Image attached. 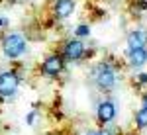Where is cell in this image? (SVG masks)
Segmentation results:
<instances>
[{
  "instance_id": "obj_1",
  "label": "cell",
  "mask_w": 147,
  "mask_h": 135,
  "mask_svg": "<svg viewBox=\"0 0 147 135\" xmlns=\"http://www.w3.org/2000/svg\"><path fill=\"white\" fill-rule=\"evenodd\" d=\"M0 51L8 61H16L28 51V39L20 32H6L0 37Z\"/></svg>"
},
{
  "instance_id": "obj_2",
  "label": "cell",
  "mask_w": 147,
  "mask_h": 135,
  "mask_svg": "<svg viewBox=\"0 0 147 135\" xmlns=\"http://www.w3.org/2000/svg\"><path fill=\"white\" fill-rule=\"evenodd\" d=\"M92 79L96 82V86L100 90H110L116 84V71L112 69L110 63H98L92 69Z\"/></svg>"
},
{
  "instance_id": "obj_3",
  "label": "cell",
  "mask_w": 147,
  "mask_h": 135,
  "mask_svg": "<svg viewBox=\"0 0 147 135\" xmlns=\"http://www.w3.org/2000/svg\"><path fill=\"white\" fill-rule=\"evenodd\" d=\"M20 82H22V79L14 69L0 71V98L8 100L12 96H16V92L20 88Z\"/></svg>"
},
{
  "instance_id": "obj_4",
  "label": "cell",
  "mask_w": 147,
  "mask_h": 135,
  "mask_svg": "<svg viewBox=\"0 0 147 135\" xmlns=\"http://www.w3.org/2000/svg\"><path fill=\"white\" fill-rule=\"evenodd\" d=\"M63 69H65V59L61 53H51V55H47L43 59V63H41V75L47 77V79H57L61 73H63Z\"/></svg>"
},
{
  "instance_id": "obj_5",
  "label": "cell",
  "mask_w": 147,
  "mask_h": 135,
  "mask_svg": "<svg viewBox=\"0 0 147 135\" xmlns=\"http://www.w3.org/2000/svg\"><path fill=\"white\" fill-rule=\"evenodd\" d=\"M84 53H86L84 43H82V39H79V37L69 39L67 43L63 45V51H61L65 63H77V61H80V59L84 57Z\"/></svg>"
},
{
  "instance_id": "obj_6",
  "label": "cell",
  "mask_w": 147,
  "mask_h": 135,
  "mask_svg": "<svg viewBox=\"0 0 147 135\" xmlns=\"http://www.w3.org/2000/svg\"><path fill=\"white\" fill-rule=\"evenodd\" d=\"M75 0H55L51 6V14L55 20H67L75 12Z\"/></svg>"
},
{
  "instance_id": "obj_7",
  "label": "cell",
  "mask_w": 147,
  "mask_h": 135,
  "mask_svg": "<svg viewBox=\"0 0 147 135\" xmlns=\"http://www.w3.org/2000/svg\"><path fill=\"white\" fill-rule=\"evenodd\" d=\"M96 116H98V122L100 124H110L114 118H116V106L112 102H100L98 104V110H96Z\"/></svg>"
},
{
  "instance_id": "obj_8",
  "label": "cell",
  "mask_w": 147,
  "mask_h": 135,
  "mask_svg": "<svg viewBox=\"0 0 147 135\" xmlns=\"http://www.w3.org/2000/svg\"><path fill=\"white\" fill-rule=\"evenodd\" d=\"M147 45V32L143 30H136L127 35V51H134V49H143Z\"/></svg>"
},
{
  "instance_id": "obj_9",
  "label": "cell",
  "mask_w": 147,
  "mask_h": 135,
  "mask_svg": "<svg viewBox=\"0 0 147 135\" xmlns=\"http://www.w3.org/2000/svg\"><path fill=\"white\" fill-rule=\"evenodd\" d=\"M127 61H129L131 67H143V65L147 63V47L127 51Z\"/></svg>"
},
{
  "instance_id": "obj_10",
  "label": "cell",
  "mask_w": 147,
  "mask_h": 135,
  "mask_svg": "<svg viewBox=\"0 0 147 135\" xmlns=\"http://www.w3.org/2000/svg\"><path fill=\"white\" fill-rule=\"evenodd\" d=\"M88 35H90V28H88L86 24H80V26L75 28V37L82 39V37H88Z\"/></svg>"
},
{
  "instance_id": "obj_11",
  "label": "cell",
  "mask_w": 147,
  "mask_h": 135,
  "mask_svg": "<svg viewBox=\"0 0 147 135\" xmlns=\"http://www.w3.org/2000/svg\"><path fill=\"white\" fill-rule=\"evenodd\" d=\"M136 122H137V127H147V108H141L137 112Z\"/></svg>"
},
{
  "instance_id": "obj_12",
  "label": "cell",
  "mask_w": 147,
  "mask_h": 135,
  "mask_svg": "<svg viewBox=\"0 0 147 135\" xmlns=\"http://www.w3.org/2000/svg\"><path fill=\"white\" fill-rule=\"evenodd\" d=\"M35 118H37V114L35 112H30L28 116H26V122H28V125H34L35 124Z\"/></svg>"
},
{
  "instance_id": "obj_13",
  "label": "cell",
  "mask_w": 147,
  "mask_h": 135,
  "mask_svg": "<svg viewBox=\"0 0 147 135\" xmlns=\"http://www.w3.org/2000/svg\"><path fill=\"white\" fill-rule=\"evenodd\" d=\"M137 80H139L141 84H145V82H147V73H141V75L137 77Z\"/></svg>"
},
{
  "instance_id": "obj_14",
  "label": "cell",
  "mask_w": 147,
  "mask_h": 135,
  "mask_svg": "<svg viewBox=\"0 0 147 135\" xmlns=\"http://www.w3.org/2000/svg\"><path fill=\"white\" fill-rule=\"evenodd\" d=\"M6 26H8V20H6V18H0V30L6 28Z\"/></svg>"
},
{
  "instance_id": "obj_15",
  "label": "cell",
  "mask_w": 147,
  "mask_h": 135,
  "mask_svg": "<svg viewBox=\"0 0 147 135\" xmlns=\"http://www.w3.org/2000/svg\"><path fill=\"white\" fill-rule=\"evenodd\" d=\"M141 104H143V108H147V94L143 96V98H141Z\"/></svg>"
},
{
  "instance_id": "obj_16",
  "label": "cell",
  "mask_w": 147,
  "mask_h": 135,
  "mask_svg": "<svg viewBox=\"0 0 147 135\" xmlns=\"http://www.w3.org/2000/svg\"><path fill=\"white\" fill-rule=\"evenodd\" d=\"M88 135H98V133H88Z\"/></svg>"
}]
</instances>
